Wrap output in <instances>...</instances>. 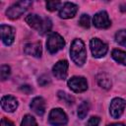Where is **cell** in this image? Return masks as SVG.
<instances>
[{
	"label": "cell",
	"instance_id": "1",
	"mask_svg": "<svg viewBox=\"0 0 126 126\" xmlns=\"http://www.w3.org/2000/svg\"><path fill=\"white\" fill-rule=\"evenodd\" d=\"M26 22L34 30H36L40 34H44L50 32L52 24L48 18H41L35 14H30L26 17Z\"/></svg>",
	"mask_w": 126,
	"mask_h": 126
},
{
	"label": "cell",
	"instance_id": "2",
	"mask_svg": "<svg viewBox=\"0 0 126 126\" xmlns=\"http://www.w3.org/2000/svg\"><path fill=\"white\" fill-rule=\"evenodd\" d=\"M70 55L72 60L76 63V65L78 66L84 65L87 59V51H86L85 44L81 39H78V38L74 39L70 48Z\"/></svg>",
	"mask_w": 126,
	"mask_h": 126
},
{
	"label": "cell",
	"instance_id": "3",
	"mask_svg": "<svg viewBox=\"0 0 126 126\" xmlns=\"http://www.w3.org/2000/svg\"><path fill=\"white\" fill-rule=\"evenodd\" d=\"M32 5L31 1H18L17 3H15L14 5H12L6 12V15L8 16V18L15 20L18 19L20 16H22L27 10L28 8Z\"/></svg>",
	"mask_w": 126,
	"mask_h": 126
},
{
	"label": "cell",
	"instance_id": "4",
	"mask_svg": "<svg viewBox=\"0 0 126 126\" xmlns=\"http://www.w3.org/2000/svg\"><path fill=\"white\" fill-rule=\"evenodd\" d=\"M64 45H65V41H64L63 37L60 34H58L57 32H52L48 35V38L46 41V46L50 53H52V54L56 53L57 51L62 49Z\"/></svg>",
	"mask_w": 126,
	"mask_h": 126
},
{
	"label": "cell",
	"instance_id": "5",
	"mask_svg": "<svg viewBox=\"0 0 126 126\" xmlns=\"http://www.w3.org/2000/svg\"><path fill=\"white\" fill-rule=\"evenodd\" d=\"M48 120L49 123L53 126H62L67 123L68 118L65 112L61 108H54L50 111Z\"/></svg>",
	"mask_w": 126,
	"mask_h": 126
},
{
	"label": "cell",
	"instance_id": "6",
	"mask_svg": "<svg viewBox=\"0 0 126 126\" xmlns=\"http://www.w3.org/2000/svg\"><path fill=\"white\" fill-rule=\"evenodd\" d=\"M90 46H91V50L94 57H96V58L104 56L108 49L107 44H105L98 38H92L90 41Z\"/></svg>",
	"mask_w": 126,
	"mask_h": 126
},
{
	"label": "cell",
	"instance_id": "7",
	"mask_svg": "<svg viewBox=\"0 0 126 126\" xmlns=\"http://www.w3.org/2000/svg\"><path fill=\"white\" fill-rule=\"evenodd\" d=\"M126 106V102L124 99L120 97H115L111 100L110 106H109V112L110 115L113 118H119L121 114L123 113V110Z\"/></svg>",
	"mask_w": 126,
	"mask_h": 126
},
{
	"label": "cell",
	"instance_id": "8",
	"mask_svg": "<svg viewBox=\"0 0 126 126\" xmlns=\"http://www.w3.org/2000/svg\"><path fill=\"white\" fill-rule=\"evenodd\" d=\"M68 86L75 93H82L88 89L87 80L84 77H78V76H75V77H72L71 79H69Z\"/></svg>",
	"mask_w": 126,
	"mask_h": 126
},
{
	"label": "cell",
	"instance_id": "9",
	"mask_svg": "<svg viewBox=\"0 0 126 126\" xmlns=\"http://www.w3.org/2000/svg\"><path fill=\"white\" fill-rule=\"evenodd\" d=\"M93 22H94V25L99 29H107L111 25V22L108 18V15L105 11H100V12L96 13L94 16Z\"/></svg>",
	"mask_w": 126,
	"mask_h": 126
},
{
	"label": "cell",
	"instance_id": "10",
	"mask_svg": "<svg viewBox=\"0 0 126 126\" xmlns=\"http://www.w3.org/2000/svg\"><path fill=\"white\" fill-rule=\"evenodd\" d=\"M0 33H1L2 41L6 45H11L14 42V39H15V31L10 26L1 25Z\"/></svg>",
	"mask_w": 126,
	"mask_h": 126
},
{
	"label": "cell",
	"instance_id": "11",
	"mask_svg": "<svg viewBox=\"0 0 126 126\" xmlns=\"http://www.w3.org/2000/svg\"><path fill=\"white\" fill-rule=\"evenodd\" d=\"M77 10H78L77 5H75L74 3H71V2H66L60 8L59 16L62 19H70L76 15Z\"/></svg>",
	"mask_w": 126,
	"mask_h": 126
},
{
	"label": "cell",
	"instance_id": "12",
	"mask_svg": "<svg viewBox=\"0 0 126 126\" xmlns=\"http://www.w3.org/2000/svg\"><path fill=\"white\" fill-rule=\"evenodd\" d=\"M67 70H68V62L66 60L58 61L52 68L54 76L60 80H64L67 77Z\"/></svg>",
	"mask_w": 126,
	"mask_h": 126
},
{
	"label": "cell",
	"instance_id": "13",
	"mask_svg": "<svg viewBox=\"0 0 126 126\" xmlns=\"http://www.w3.org/2000/svg\"><path fill=\"white\" fill-rule=\"evenodd\" d=\"M1 106L5 111L13 112L18 107V101L12 95H5L1 99Z\"/></svg>",
	"mask_w": 126,
	"mask_h": 126
},
{
	"label": "cell",
	"instance_id": "14",
	"mask_svg": "<svg viewBox=\"0 0 126 126\" xmlns=\"http://www.w3.org/2000/svg\"><path fill=\"white\" fill-rule=\"evenodd\" d=\"M31 108L37 115L42 116L45 112V101H44V99L40 96L34 97L31 102Z\"/></svg>",
	"mask_w": 126,
	"mask_h": 126
},
{
	"label": "cell",
	"instance_id": "15",
	"mask_svg": "<svg viewBox=\"0 0 126 126\" xmlns=\"http://www.w3.org/2000/svg\"><path fill=\"white\" fill-rule=\"evenodd\" d=\"M24 52L27 55H32L34 57H40L41 56V44L40 42L35 43H28L24 47Z\"/></svg>",
	"mask_w": 126,
	"mask_h": 126
},
{
	"label": "cell",
	"instance_id": "16",
	"mask_svg": "<svg viewBox=\"0 0 126 126\" xmlns=\"http://www.w3.org/2000/svg\"><path fill=\"white\" fill-rule=\"evenodd\" d=\"M96 80H97L98 85H99L101 88L105 89V90H108V89L111 87V80H110L109 76H108L107 74H105V73H100V74H98L97 77H96Z\"/></svg>",
	"mask_w": 126,
	"mask_h": 126
},
{
	"label": "cell",
	"instance_id": "17",
	"mask_svg": "<svg viewBox=\"0 0 126 126\" xmlns=\"http://www.w3.org/2000/svg\"><path fill=\"white\" fill-rule=\"evenodd\" d=\"M111 56L116 62L123 64V65H126V52L125 51L114 49V50H112Z\"/></svg>",
	"mask_w": 126,
	"mask_h": 126
},
{
	"label": "cell",
	"instance_id": "18",
	"mask_svg": "<svg viewBox=\"0 0 126 126\" xmlns=\"http://www.w3.org/2000/svg\"><path fill=\"white\" fill-rule=\"evenodd\" d=\"M89 109H90L89 102L88 101H83L78 107V116H79V118L84 119L87 116V114L89 112Z\"/></svg>",
	"mask_w": 126,
	"mask_h": 126
},
{
	"label": "cell",
	"instance_id": "19",
	"mask_svg": "<svg viewBox=\"0 0 126 126\" xmlns=\"http://www.w3.org/2000/svg\"><path fill=\"white\" fill-rule=\"evenodd\" d=\"M115 40L120 45L126 47V31L125 30H121V31L117 32L116 34H115Z\"/></svg>",
	"mask_w": 126,
	"mask_h": 126
},
{
	"label": "cell",
	"instance_id": "20",
	"mask_svg": "<svg viewBox=\"0 0 126 126\" xmlns=\"http://www.w3.org/2000/svg\"><path fill=\"white\" fill-rule=\"evenodd\" d=\"M21 126H37V124L32 115H26L21 123Z\"/></svg>",
	"mask_w": 126,
	"mask_h": 126
},
{
	"label": "cell",
	"instance_id": "21",
	"mask_svg": "<svg viewBox=\"0 0 126 126\" xmlns=\"http://www.w3.org/2000/svg\"><path fill=\"white\" fill-rule=\"evenodd\" d=\"M10 67L8 65H2L0 68V75H1V80L5 81L6 79H8V77L10 76Z\"/></svg>",
	"mask_w": 126,
	"mask_h": 126
},
{
	"label": "cell",
	"instance_id": "22",
	"mask_svg": "<svg viewBox=\"0 0 126 126\" xmlns=\"http://www.w3.org/2000/svg\"><path fill=\"white\" fill-rule=\"evenodd\" d=\"M58 96H59L62 100H64L67 104H72V103L74 102V98H73L70 94H66V93H64V92H62V91L58 92Z\"/></svg>",
	"mask_w": 126,
	"mask_h": 126
},
{
	"label": "cell",
	"instance_id": "23",
	"mask_svg": "<svg viewBox=\"0 0 126 126\" xmlns=\"http://www.w3.org/2000/svg\"><path fill=\"white\" fill-rule=\"evenodd\" d=\"M79 24L84 27V28H90L91 26V19L89 17V15H86V14H83L79 20Z\"/></svg>",
	"mask_w": 126,
	"mask_h": 126
},
{
	"label": "cell",
	"instance_id": "24",
	"mask_svg": "<svg viewBox=\"0 0 126 126\" xmlns=\"http://www.w3.org/2000/svg\"><path fill=\"white\" fill-rule=\"evenodd\" d=\"M60 5H61V2H59V1H47L46 9L49 11H55L60 7Z\"/></svg>",
	"mask_w": 126,
	"mask_h": 126
},
{
	"label": "cell",
	"instance_id": "25",
	"mask_svg": "<svg viewBox=\"0 0 126 126\" xmlns=\"http://www.w3.org/2000/svg\"><path fill=\"white\" fill-rule=\"evenodd\" d=\"M99 122H100V119H99L97 116H92V117L88 120L86 126H98Z\"/></svg>",
	"mask_w": 126,
	"mask_h": 126
},
{
	"label": "cell",
	"instance_id": "26",
	"mask_svg": "<svg viewBox=\"0 0 126 126\" xmlns=\"http://www.w3.org/2000/svg\"><path fill=\"white\" fill-rule=\"evenodd\" d=\"M50 83V78L48 75H42L39 79H38V84L40 86H46L47 84Z\"/></svg>",
	"mask_w": 126,
	"mask_h": 126
},
{
	"label": "cell",
	"instance_id": "27",
	"mask_svg": "<svg viewBox=\"0 0 126 126\" xmlns=\"http://www.w3.org/2000/svg\"><path fill=\"white\" fill-rule=\"evenodd\" d=\"M1 126H15L13 124V122H11L10 120H8L7 118H2L1 120Z\"/></svg>",
	"mask_w": 126,
	"mask_h": 126
},
{
	"label": "cell",
	"instance_id": "28",
	"mask_svg": "<svg viewBox=\"0 0 126 126\" xmlns=\"http://www.w3.org/2000/svg\"><path fill=\"white\" fill-rule=\"evenodd\" d=\"M21 90L23 91V92H26L27 94H29L30 92H32V88L30 87V86H23L22 88H21Z\"/></svg>",
	"mask_w": 126,
	"mask_h": 126
},
{
	"label": "cell",
	"instance_id": "29",
	"mask_svg": "<svg viewBox=\"0 0 126 126\" xmlns=\"http://www.w3.org/2000/svg\"><path fill=\"white\" fill-rule=\"evenodd\" d=\"M107 126H125V125L122 123H112V124H109Z\"/></svg>",
	"mask_w": 126,
	"mask_h": 126
},
{
	"label": "cell",
	"instance_id": "30",
	"mask_svg": "<svg viewBox=\"0 0 126 126\" xmlns=\"http://www.w3.org/2000/svg\"><path fill=\"white\" fill-rule=\"evenodd\" d=\"M121 11H126V5L125 4H123V5H121Z\"/></svg>",
	"mask_w": 126,
	"mask_h": 126
}]
</instances>
